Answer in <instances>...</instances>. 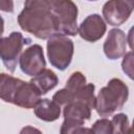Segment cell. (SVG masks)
Instances as JSON below:
<instances>
[{
    "label": "cell",
    "mask_w": 134,
    "mask_h": 134,
    "mask_svg": "<svg viewBox=\"0 0 134 134\" xmlns=\"http://www.w3.org/2000/svg\"><path fill=\"white\" fill-rule=\"evenodd\" d=\"M63 116L65 121L84 125L91 117V109L81 102H72L63 108Z\"/></svg>",
    "instance_id": "cell-11"
},
{
    "label": "cell",
    "mask_w": 134,
    "mask_h": 134,
    "mask_svg": "<svg viewBox=\"0 0 134 134\" xmlns=\"http://www.w3.org/2000/svg\"><path fill=\"white\" fill-rule=\"evenodd\" d=\"M22 82V80L7 73H0V98L6 103L13 104L14 97Z\"/></svg>",
    "instance_id": "cell-13"
},
{
    "label": "cell",
    "mask_w": 134,
    "mask_h": 134,
    "mask_svg": "<svg viewBox=\"0 0 134 134\" xmlns=\"http://www.w3.org/2000/svg\"><path fill=\"white\" fill-rule=\"evenodd\" d=\"M106 29L107 25L103 17L98 14H92L87 16L77 26V34L82 39L93 43L105 35Z\"/></svg>",
    "instance_id": "cell-8"
},
{
    "label": "cell",
    "mask_w": 134,
    "mask_h": 134,
    "mask_svg": "<svg viewBox=\"0 0 134 134\" xmlns=\"http://www.w3.org/2000/svg\"><path fill=\"white\" fill-rule=\"evenodd\" d=\"M112 134H133L129 118L125 113H118L112 117Z\"/></svg>",
    "instance_id": "cell-15"
},
{
    "label": "cell",
    "mask_w": 134,
    "mask_h": 134,
    "mask_svg": "<svg viewBox=\"0 0 134 134\" xmlns=\"http://www.w3.org/2000/svg\"><path fill=\"white\" fill-rule=\"evenodd\" d=\"M129 37H130V38L132 37V29H131V30H130V32H129ZM129 43H130V48L132 49V43H131V39H130V42H129Z\"/></svg>",
    "instance_id": "cell-24"
},
{
    "label": "cell",
    "mask_w": 134,
    "mask_h": 134,
    "mask_svg": "<svg viewBox=\"0 0 134 134\" xmlns=\"http://www.w3.org/2000/svg\"><path fill=\"white\" fill-rule=\"evenodd\" d=\"M4 31V20L0 16V38H2V34Z\"/></svg>",
    "instance_id": "cell-23"
},
{
    "label": "cell",
    "mask_w": 134,
    "mask_h": 134,
    "mask_svg": "<svg viewBox=\"0 0 134 134\" xmlns=\"http://www.w3.org/2000/svg\"><path fill=\"white\" fill-rule=\"evenodd\" d=\"M50 7L59 23V35L75 36L77 34V6L70 0H49Z\"/></svg>",
    "instance_id": "cell-4"
},
{
    "label": "cell",
    "mask_w": 134,
    "mask_h": 134,
    "mask_svg": "<svg viewBox=\"0 0 134 134\" xmlns=\"http://www.w3.org/2000/svg\"><path fill=\"white\" fill-rule=\"evenodd\" d=\"M122 71L132 80L133 79V52L129 51L125 53L124 60L121 62Z\"/></svg>",
    "instance_id": "cell-20"
},
{
    "label": "cell",
    "mask_w": 134,
    "mask_h": 134,
    "mask_svg": "<svg viewBox=\"0 0 134 134\" xmlns=\"http://www.w3.org/2000/svg\"><path fill=\"white\" fill-rule=\"evenodd\" d=\"M95 86L93 84H86L74 96L73 102H81L87 105L91 110L95 106V95H94Z\"/></svg>",
    "instance_id": "cell-17"
},
{
    "label": "cell",
    "mask_w": 134,
    "mask_h": 134,
    "mask_svg": "<svg viewBox=\"0 0 134 134\" xmlns=\"http://www.w3.org/2000/svg\"><path fill=\"white\" fill-rule=\"evenodd\" d=\"M18 24L24 31L38 39L48 40L59 35V23L49 0H27L18 16Z\"/></svg>",
    "instance_id": "cell-1"
},
{
    "label": "cell",
    "mask_w": 134,
    "mask_h": 134,
    "mask_svg": "<svg viewBox=\"0 0 134 134\" xmlns=\"http://www.w3.org/2000/svg\"><path fill=\"white\" fill-rule=\"evenodd\" d=\"M28 41L19 31H13L8 37L0 38V59L9 72H15L23 45Z\"/></svg>",
    "instance_id": "cell-5"
},
{
    "label": "cell",
    "mask_w": 134,
    "mask_h": 134,
    "mask_svg": "<svg viewBox=\"0 0 134 134\" xmlns=\"http://www.w3.org/2000/svg\"><path fill=\"white\" fill-rule=\"evenodd\" d=\"M128 96V86L119 79H111L107 86L103 87L95 97L94 109L102 117L110 116L124 107Z\"/></svg>",
    "instance_id": "cell-2"
},
{
    "label": "cell",
    "mask_w": 134,
    "mask_h": 134,
    "mask_svg": "<svg viewBox=\"0 0 134 134\" xmlns=\"http://www.w3.org/2000/svg\"><path fill=\"white\" fill-rule=\"evenodd\" d=\"M87 84L86 81V76L81 72V71H75L73 72L69 79L66 82V86L64 87L72 96L74 99V96L76 95V93Z\"/></svg>",
    "instance_id": "cell-16"
},
{
    "label": "cell",
    "mask_w": 134,
    "mask_h": 134,
    "mask_svg": "<svg viewBox=\"0 0 134 134\" xmlns=\"http://www.w3.org/2000/svg\"><path fill=\"white\" fill-rule=\"evenodd\" d=\"M127 47V37L124 30L112 28L109 30L104 42V52L109 60H117L125 55Z\"/></svg>",
    "instance_id": "cell-9"
},
{
    "label": "cell",
    "mask_w": 134,
    "mask_h": 134,
    "mask_svg": "<svg viewBox=\"0 0 134 134\" xmlns=\"http://www.w3.org/2000/svg\"><path fill=\"white\" fill-rule=\"evenodd\" d=\"M0 10L5 12V13H13L14 12V2L6 1V0H0Z\"/></svg>",
    "instance_id": "cell-21"
},
{
    "label": "cell",
    "mask_w": 134,
    "mask_h": 134,
    "mask_svg": "<svg viewBox=\"0 0 134 134\" xmlns=\"http://www.w3.org/2000/svg\"><path fill=\"white\" fill-rule=\"evenodd\" d=\"M19 66L23 73L29 76H36L46 67L43 48L39 44L27 47L19 58Z\"/></svg>",
    "instance_id": "cell-6"
},
{
    "label": "cell",
    "mask_w": 134,
    "mask_h": 134,
    "mask_svg": "<svg viewBox=\"0 0 134 134\" xmlns=\"http://www.w3.org/2000/svg\"><path fill=\"white\" fill-rule=\"evenodd\" d=\"M30 83H32L36 86V88L39 90V92L42 95V94H46L48 91L53 89L58 85L59 79L52 70L45 68L39 74L34 76L30 80Z\"/></svg>",
    "instance_id": "cell-14"
},
{
    "label": "cell",
    "mask_w": 134,
    "mask_h": 134,
    "mask_svg": "<svg viewBox=\"0 0 134 134\" xmlns=\"http://www.w3.org/2000/svg\"><path fill=\"white\" fill-rule=\"evenodd\" d=\"M60 134H93V131L91 128L84 127V125L64 120L60 129Z\"/></svg>",
    "instance_id": "cell-18"
},
{
    "label": "cell",
    "mask_w": 134,
    "mask_h": 134,
    "mask_svg": "<svg viewBox=\"0 0 134 134\" xmlns=\"http://www.w3.org/2000/svg\"><path fill=\"white\" fill-rule=\"evenodd\" d=\"M47 57L51 66L59 70H65L71 63L74 45L66 36L54 35L47 40Z\"/></svg>",
    "instance_id": "cell-3"
},
{
    "label": "cell",
    "mask_w": 134,
    "mask_h": 134,
    "mask_svg": "<svg viewBox=\"0 0 134 134\" xmlns=\"http://www.w3.org/2000/svg\"><path fill=\"white\" fill-rule=\"evenodd\" d=\"M134 8L133 1L110 0L103 6V17L109 25L119 26L125 23Z\"/></svg>",
    "instance_id": "cell-7"
},
{
    "label": "cell",
    "mask_w": 134,
    "mask_h": 134,
    "mask_svg": "<svg viewBox=\"0 0 134 134\" xmlns=\"http://www.w3.org/2000/svg\"><path fill=\"white\" fill-rule=\"evenodd\" d=\"M40 99L41 93L36 88V86L30 82L23 81L19 89L17 90L13 104L21 108L31 109L35 108V106L39 103Z\"/></svg>",
    "instance_id": "cell-10"
},
{
    "label": "cell",
    "mask_w": 134,
    "mask_h": 134,
    "mask_svg": "<svg viewBox=\"0 0 134 134\" xmlns=\"http://www.w3.org/2000/svg\"><path fill=\"white\" fill-rule=\"evenodd\" d=\"M34 112L36 116L44 121H54L61 115V107L55 104L52 99L41 98L35 106Z\"/></svg>",
    "instance_id": "cell-12"
},
{
    "label": "cell",
    "mask_w": 134,
    "mask_h": 134,
    "mask_svg": "<svg viewBox=\"0 0 134 134\" xmlns=\"http://www.w3.org/2000/svg\"><path fill=\"white\" fill-rule=\"evenodd\" d=\"M19 134H43L39 129L32 127V126H25L21 129Z\"/></svg>",
    "instance_id": "cell-22"
},
{
    "label": "cell",
    "mask_w": 134,
    "mask_h": 134,
    "mask_svg": "<svg viewBox=\"0 0 134 134\" xmlns=\"http://www.w3.org/2000/svg\"><path fill=\"white\" fill-rule=\"evenodd\" d=\"M91 129L93 134H112V124L108 118L97 119Z\"/></svg>",
    "instance_id": "cell-19"
}]
</instances>
